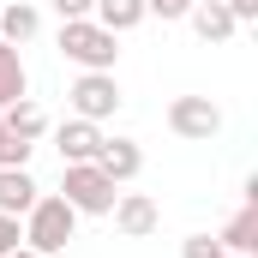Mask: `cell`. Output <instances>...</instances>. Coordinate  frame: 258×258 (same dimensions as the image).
<instances>
[{"label": "cell", "instance_id": "obj_1", "mask_svg": "<svg viewBox=\"0 0 258 258\" xmlns=\"http://www.w3.org/2000/svg\"><path fill=\"white\" fill-rule=\"evenodd\" d=\"M18 228H24V246H30V252L54 258V252H66V240L78 234V210H72L60 192H42L30 210H24V222H18Z\"/></svg>", "mask_w": 258, "mask_h": 258}, {"label": "cell", "instance_id": "obj_2", "mask_svg": "<svg viewBox=\"0 0 258 258\" xmlns=\"http://www.w3.org/2000/svg\"><path fill=\"white\" fill-rule=\"evenodd\" d=\"M60 54L78 72H114L120 60V36L102 30L96 18H60Z\"/></svg>", "mask_w": 258, "mask_h": 258}, {"label": "cell", "instance_id": "obj_3", "mask_svg": "<svg viewBox=\"0 0 258 258\" xmlns=\"http://www.w3.org/2000/svg\"><path fill=\"white\" fill-rule=\"evenodd\" d=\"M60 198L78 210V216H108L114 210V198H120V186L96 168V162H66L60 174Z\"/></svg>", "mask_w": 258, "mask_h": 258}, {"label": "cell", "instance_id": "obj_4", "mask_svg": "<svg viewBox=\"0 0 258 258\" xmlns=\"http://www.w3.org/2000/svg\"><path fill=\"white\" fill-rule=\"evenodd\" d=\"M66 102H72V114H78V120H96V126H102V120H114V114H120V102H126V96H120L114 72H78V78H72V90H66Z\"/></svg>", "mask_w": 258, "mask_h": 258}, {"label": "cell", "instance_id": "obj_5", "mask_svg": "<svg viewBox=\"0 0 258 258\" xmlns=\"http://www.w3.org/2000/svg\"><path fill=\"white\" fill-rule=\"evenodd\" d=\"M168 132H174V138L204 144V138H216V132H222V108H216L210 96H174V102H168Z\"/></svg>", "mask_w": 258, "mask_h": 258}, {"label": "cell", "instance_id": "obj_6", "mask_svg": "<svg viewBox=\"0 0 258 258\" xmlns=\"http://www.w3.org/2000/svg\"><path fill=\"white\" fill-rule=\"evenodd\" d=\"M108 216H114V228H120L126 240H144V234H156V228H162V210H156V198H144V192H120Z\"/></svg>", "mask_w": 258, "mask_h": 258}, {"label": "cell", "instance_id": "obj_7", "mask_svg": "<svg viewBox=\"0 0 258 258\" xmlns=\"http://www.w3.org/2000/svg\"><path fill=\"white\" fill-rule=\"evenodd\" d=\"M102 138H108V132L96 126V120H78V114L54 126V144H60V162H96Z\"/></svg>", "mask_w": 258, "mask_h": 258}, {"label": "cell", "instance_id": "obj_8", "mask_svg": "<svg viewBox=\"0 0 258 258\" xmlns=\"http://www.w3.org/2000/svg\"><path fill=\"white\" fill-rule=\"evenodd\" d=\"M96 168H102L114 186L138 180V168H144V150H138V138H102V150H96Z\"/></svg>", "mask_w": 258, "mask_h": 258}, {"label": "cell", "instance_id": "obj_9", "mask_svg": "<svg viewBox=\"0 0 258 258\" xmlns=\"http://www.w3.org/2000/svg\"><path fill=\"white\" fill-rule=\"evenodd\" d=\"M42 198V186L30 180V168H0V216H24Z\"/></svg>", "mask_w": 258, "mask_h": 258}, {"label": "cell", "instance_id": "obj_10", "mask_svg": "<svg viewBox=\"0 0 258 258\" xmlns=\"http://www.w3.org/2000/svg\"><path fill=\"white\" fill-rule=\"evenodd\" d=\"M186 18H192V30L204 36V42H228V36L240 30V24H234V12H228L222 0H192V12H186Z\"/></svg>", "mask_w": 258, "mask_h": 258}, {"label": "cell", "instance_id": "obj_11", "mask_svg": "<svg viewBox=\"0 0 258 258\" xmlns=\"http://www.w3.org/2000/svg\"><path fill=\"white\" fill-rule=\"evenodd\" d=\"M216 246H222V252H234V258L252 252V246H258V204H240V210L228 216V228L216 234Z\"/></svg>", "mask_w": 258, "mask_h": 258}, {"label": "cell", "instance_id": "obj_12", "mask_svg": "<svg viewBox=\"0 0 258 258\" xmlns=\"http://www.w3.org/2000/svg\"><path fill=\"white\" fill-rule=\"evenodd\" d=\"M90 18L102 24V30H114V36H126V30H138L150 12H144V0H96L90 6Z\"/></svg>", "mask_w": 258, "mask_h": 258}, {"label": "cell", "instance_id": "obj_13", "mask_svg": "<svg viewBox=\"0 0 258 258\" xmlns=\"http://www.w3.org/2000/svg\"><path fill=\"white\" fill-rule=\"evenodd\" d=\"M24 96H30V72H24V60H18L12 42H0V108H12Z\"/></svg>", "mask_w": 258, "mask_h": 258}, {"label": "cell", "instance_id": "obj_14", "mask_svg": "<svg viewBox=\"0 0 258 258\" xmlns=\"http://www.w3.org/2000/svg\"><path fill=\"white\" fill-rule=\"evenodd\" d=\"M0 126L12 132V138H24V144H36V138L48 132V114H42V108H36L30 96H24V102H12V108H0Z\"/></svg>", "mask_w": 258, "mask_h": 258}, {"label": "cell", "instance_id": "obj_15", "mask_svg": "<svg viewBox=\"0 0 258 258\" xmlns=\"http://www.w3.org/2000/svg\"><path fill=\"white\" fill-rule=\"evenodd\" d=\"M36 30H42V12H36L30 0H12V6L0 12V42H12V48H18V42H30Z\"/></svg>", "mask_w": 258, "mask_h": 258}, {"label": "cell", "instance_id": "obj_16", "mask_svg": "<svg viewBox=\"0 0 258 258\" xmlns=\"http://www.w3.org/2000/svg\"><path fill=\"white\" fill-rule=\"evenodd\" d=\"M30 150H36V144H24V138L6 132V138H0V168H30Z\"/></svg>", "mask_w": 258, "mask_h": 258}, {"label": "cell", "instance_id": "obj_17", "mask_svg": "<svg viewBox=\"0 0 258 258\" xmlns=\"http://www.w3.org/2000/svg\"><path fill=\"white\" fill-rule=\"evenodd\" d=\"M180 258H234V252H222L210 234H186V246H180Z\"/></svg>", "mask_w": 258, "mask_h": 258}, {"label": "cell", "instance_id": "obj_18", "mask_svg": "<svg viewBox=\"0 0 258 258\" xmlns=\"http://www.w3.org/2000/svg\"><path fill=\"white\" fill-rule=\"evenodd\" d=\"M144 12H156L162 24H174V18H186V12H192V0H144Z\"/></svg>", "mask_w": 258, "mask_h": 258}, {"label": "cell", "instance_id": "obj_19", "mask_svg": "<svg viewBox=\"0 0 258 258\" xmlns=\"http://www.w3.org/2000/svg\"><path fill=\"white\" fill-rule=\"evenodd\" d=\"M24 246V228H18V216H0V258L6 252H18Z\"/></svg>", "mask_w": 258, "mask_h": 258}, {"label": "cell", "instance_id": "obj_20", "mask_svg": "<svg viewBox=\"0 0 258 258\" xmlns=\"http://www.w3.org/2000/svg\"><path fill=\"white\" fill-rule=\"evenodd\" d=\"M48 6H54L60 18H90V6H96V0H48Z\"/></svg>", "mask_w": 258, "mask_h": 258}, {"label": "cell", "instance_id": "obj_21", "mask_svg": "<svg viewBox=\"0 0 258 258\" xmlns=\"http://www.w3.org/2000/svg\"><path fill=\"white\" fill-rule=\"evenodd\" d=\"M234 12V24H258V0H222Z\"/></svg>", "mask_w": 258, "mask_h": 258}, {"label": "cell", "instance_id": "obj_22", "mask_svg": "<svg viewBox=\"0 0 258 258\" xmlns=\"http://www.w3.org/2000/svg\"><path fill=\"white\" fill-rule=\"evenodd\" d=\"M6 258H42V252H30V246H18V252H6Z\"/></svg>", "mask_w": 258, "mask_h": 258}, {"label": "cell", "instance_id": "obj_23", "mask_svg": "<svg viewBox=\"0 0 258 258\" xmlns=\"http://www.w3.org/2000/svg\"><path fill=\"white\" fill-rule=\"evenodd\" d=\"M0 138H6V126H0Z\"/></svg>", "mask_w": 258, "mask_h": 258}]
</instances>
